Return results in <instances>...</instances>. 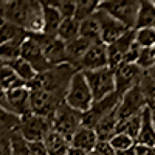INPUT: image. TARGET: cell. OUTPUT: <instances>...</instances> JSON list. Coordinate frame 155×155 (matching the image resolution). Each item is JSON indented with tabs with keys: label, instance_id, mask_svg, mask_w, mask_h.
<instances>
[{
	"label": "cell",
	"instance_id": "cell-1",
	"mask_svg": "<svg viewBox=\"0 0 155 155\" xmlns=\"http://www.w3.org/2000/svg\"><path fill=\"white\" fill-rule=\"evenodd\" d=\"M76 71H78V68H74L70 64H62V65L51 67L45 73L37 74L36 79L28 82L27 87L30 90L44 88L48 93L54 95L61 99H65L67 88H68L70 81H71V78L74 76Z\"/></svg>",
	"mask_w": 155,
	"mask_h": 155
},
{
	"label": "cell",
	"instance_id": "cell-2",
	"mask_svg": "<svg viewBox=\"0 0 155 155\" xmlns=\"http://www.w3.org/2000/svg\"><path fill=\"white\" fill-rule=\"evenodd\" d=\"M64 101H65L67 106H70L71 109L81 112V113H85V112H88L90 109H92L93 102H95V98H93L90 85L85 79L84 71L78 70L74 73V76L70 81V85L67 88L65 99Z\"/></svg>",
	"mask_w": 155,
	"mask_h": 155
},
{
	"label": "cell",
	"instance_id": "cell-3",
	"mask_svg": "<svg viewBox=\"0 0 155 155\" xmlns=\"http://www.w3.org/2000/svg\"><path fill=\"white\" fill-rule=\"evenodd\" d=\"M140 5L141 2L138 0H102L99 3V9L106 11L129 30H135Z\"/></svg>",
	"mask_w": 155,
	"mask_h": 155
},
{
	"label": "cell",
	"instance_id": "cell-4",
	"mask_svg": "<svg viewBox=\"0 0 155 155\" xmlns=\"http://www.w3.org/2000/svg\"><path fill=\"white\" fill-rule=\"evenodd\" d=\"M51 121H53V129L56 132H59L62 137H65L68 141H71L73 135L82 127V113L71 109L64 101L56 110Z\"/></svg>",
	"mask_w": 155,
	"mask_h": 155
},
{
	"label": "cell",
	"instance_id": "cell-5",
	"mask_svg": "<svg viewBox=\"0 0 155 155\" xmlns=\"http://www.w3.org/2000/svg\"><path fill=\"white\" fill-rule=\"evenodd\" d=\"M85 79L90 85V90L93 93L95 101H99L112 93L116 92V84H115V70L110 67L92 70V71H84Z\"/></svg>",
	"mask_w": 155,
	"mask_h": 155
},
{
	"label": "cell",
	"instance_id": "cell-6",
	"mask_svg": "<svg viewBox=\"0 0 155 155\" xmlns=\"http://www.w3.org/2000/svg\"><path fill=\"white\" fill-rule=\"evenodd\" d=\"M51 129H53V121L34 113H28L22 116L20 124H19V132L28 143L44 141Z\"/></svg>",
	"mask_w": 155,
	"mask_h": 155
},
{
	"label": "cell",
	"instance_id": "cell-7",
	"mask_svg": "<svg viewBox=\"0 0 155 155\" xmlns=\"http://www.w3.org/2000/svg\"><path fill=\"white\" fill-rule=\"evenodd\" d=\"M62 102H64V99L48 93L44 88L30 90V107H31V113H34V115L53 120L56 110L59 109Z\"/></svg>",
	"mask_w": 155,
	"mask_h": 155
},
{
	"label": "cell",
	"instance_id": "cell-8",
	"mask_svg": "<svg viewBox=\"0 0 155 155\" xmlns=\"http://www.w3.org/2000/svg\"><path fill=\"white\" fill-rule=\"evenodd\" d=\"M146 107V96L141 90L140 84L134 88H130L129 92H126L121 96L120 106H118V118L120 123L124 120H129L135 115H140Z\"/></svg>",
	"mask_w": 155,
	"mask_h": 155
},
{
	"label": "cell",
	"instance_id": "cell-9",
	"mask_svg": "<svg viewBox=\"0 0 155 155\" xmlns=\"http://www.w3.org/2000/svg\"><path fill=\"white\" fill-rule=\"evenodd\" d=\"M37 37L39 44L42 47L45 61L50 67H56L67 64V44L62 42L58 37H48L45 34H34Z\"/></svg>",
	"mask_w": 155,
	"mask_h": 155
},
{
	"label": "cell",
	"instance_id": "cell-10",
	"mask_svg": "<svg viewBox=\"0 0 155 155\" xmlns=\"http://www.w3.org/2000/svg\"><path fill=\"white\" fill-rule=\"evenodd\" d=\"M143 74L144 71L137 64H121V65H118L115 68L116 93H120L123 96L130 88L137 87L143 79Z\"/></svg>",
	"mask_w": 155,
	"mask_h": 155
},
{
	"label": "cell",
	"instance_id": "cell-11",
	"mask_svg": "<svg viewBox=\"0 0 155 155\" xmlns=\"http://www.w3.org/2000/svg\"><path fill=\"white\" fill-rule=\"evenodd\" d=\"M95 17L98 19L99 28H101V42L106 44V45H110V44L116 42L121 36H124L129 31L127 27H124L121 22L113 19L112 16H109L107 12L102 11V9L96 11Z\"/></svg>",
	"mask_w": 155,
	"mask_h": 155
},
{
	"label": "cell",
	"instance_id": "cell-12",
	"mask_svg": "<svg viewBox=\"0 0 155 155\" xmlns=\"http://www.w3.org/2000/svg\"><path fill=\"white\" fill-rule=\"evenodd\" d=\"M20 58H23L27 62H30L39 74L45 73L47 70L51 68L48 65V62L45 61L42 47H41V44H39L37 37L34 34H28V37L23 41V44H22V56Z\"/></svg>",
	"mask_w": 155,
	"mask_h": 155
},
{
	"label": "cell",
	"instance_id": "cell-13",
	"mask_svg": "<svg viewBox=\"0 0 155 155\" xmlns=\"http://www.w3.org/2000/svg\"><path fill=\"white\" fill-rule=\"evenodd\" d=\"M135 30H129L124 36H121L116 42L107 45L109 51V67L115 70L118 65L124 62V58L130 51V48L135 45Z\"/></svg>",
	"mask_w": 155,
	"mask_h": 155
},
{
	"label": "cell",
	"instance_id": "cell-14",
	"mask_svg": "<svg viewBox=\"0 0 155 155\" xmlns=\"http://www.w3.org/2000/svg\"><path fill=\"white\" fill-rule=\"evenodd\" d=\"M109 67V51L107 45L102 42L92 44V47L88 48L85 53L84 59L79 64L81 71H92V70H99Z\"/></svg>",
	"mask_w": 155,
	"mask_h": 155
},
{
	"label": "cell",
	"instance_id": "cell-15",
	"mask_svg": "<svg viewBox=\"0 0 155 155\" xmlns=\"http://www.w3.org/2000/svg\"><path fill=\"white\" fill-rule=\"evenodd\" d=\"M6 98H8V107L9 112H12L14 115H17L19 118L31 113V107H30V88L25 85L16 90L6 92Z\"/></svg>",
	"mask_w": 155,
	"mask_h": 155
},
{
	"label": "cell",
	"instance_id": "cell-16",
	"mask_svg": "<svg viewBox=\"0 0 155 155\" xmlns=\"http://www.w3.org/2000/svg\"><path fill=\"white\" fill-rule=\"evenodd\" d=\"M23 30L28 34H42L44 33V6L42 2H28L27 22Z\"/></svg>",
	"mask_w": 155,
	"mask_h": 155
},
{
	"label": "cell",
	"instance_id": "cell-17",
	"mask_svg": "<svg viewBox=\"0 0 155 155\" xmlns=\"http://www.w3.org/2000/svg\"><path fill=\"white\" fill-rule=\"evenodd\" d=\"M98 143H99V140H98V135H96V132H95V129L84 127V126L73 135V138H71V141H70L71 147L79 149V150H82V152H85V153L93 152Z\"/></svg>",
	"mask_w": 155,
	"mask_h": 155
},
{
	"label": "cell",
	"instance_id": "cell-18",
	"mask_svg": "<svg viewBox=\"0 0 155 155\" xmlns=\"http://www.w3.org/2000/svg\"><path fill=\"white\" fill-rule=\"evenodd\" d=\"M44 6V33L48 37H56L61 23L64 22L59 9L51 2H42Z\"/></svg>",
	"mask_w": 155,
	"mask_h": 155
},
{
	"label": "cell",
	"instance_id": "cell-19",
	"mask_svg": "<svg viewBox=\"0 0 155 155\" xmlns=\"http://www.w3.org/2000/svg\"><path fill=\"white\" fill-rule=\"evenodd\" d=\"M27 12H28V2L14 0V2H6L3 17L6 22L23 28L25 22H27Z\"/></svg>",
	"mask_w": 155,
	"mask_h": 155
},
{
	"label": "cell",
	"instance_id": "cell-20",
	"mask_svg": "<svg viewBox=\"0 0 155 155\" xmlns=\"http://www.w3.org/2000/svg\"><path fill=\"white\" fill-rule=\"evenodd\" d=\"M90 47H92V42H88L87 39H84L81 36L73 39L71 42H68L65 47L67 48V64H70V65L79 70V64L84 59V56Z\"/></svg>",
	"mask_w": 155,
	"mask_h": 155
},
{
	"label": "cell",
	"instance_id": "cell-21",
	"mask_svg": "<svg viewBox=\"0 0 155 155\" xmlns=\"http://www.w3.org/2000/svg\"><path fill=\"white\" fill-rule=\"evenodd\" d=\"M137 143L155 149V126H153L150 110L147 106L141 112V129H140V134L137 138Z\"/></svg>",
	"mask_w": 155,
	"mask_h": 155
},
{
	"label": "cell",
	"instance_id": "cell-22",
	"mask_svg": "<svg viewBox=\"0 0 155 155\" xmlns=\"http://www.w3.org/2000/svg\"><path fill=\"white\" fill-rule=\"evenodd\" d=\"M118 124H120V118H118V109H116L115 112L107 115L106 118H102L95 126V132L98 135V140L99 141H110L112 137L118 130Z\"/></svg>",
	"mask_w": 155,
	"mask_h": 155
},
{
	"label": "cell",
	"instance_id": "cell-23",
	"mask_svg": "<svg viewBox=\"0 0 155 155\" xmlns=\"http://www.w3.org/2000/svg\"><path fill=\"white\" fill-rule=\"evenodd\" d=\"M44 144L48 150V155H67L71 147L70 141L65 137H62L59 132H56L54 129H51L48 132V135L44 140Z\"/></svg>",
	"mask_w": 155,
	"mask_h": 155
},
{
	"label": "cell",
	"instance_id": "cell-24",
	"mask_svg": "<svg viewBox=\"0 0 155 155\" xmlns=\"http://www.w3.org/2000/svg\"><path fill=\"white\" fill-rule=\"evenodd\" d=\"M143 28L155 30V2L143 0L140 5V12H138L135 30H143Z\"/></svg>",
	"mask_w": 155,
	"mask_h": 155
},
{
	"label": "cell",
	"instance_id": "cell-25",
	"mask_svg": "<svg viewBox=\"0 0 155 155\" xmlns=\"http://www.w3.org/2000/svg\"><path fill=\"white\" fill-rule=\"evenodd\" d=\"M19 124H20V118L17 115L0 107V140L9 138L19 129Z\"/></svg>",
	"mask_w": 155,
	"mask_h": 155
},
{
	"label": "cell",
	"instance_id": "cell-26",
	"mask_svg": "<svg viewBox=\"0 0 155 155\" xmlns=\"http://www.w3.org/2000/svg\"><path fill=\"white\" fill-rule=\"evenodd\" d=\"M0 85L3 87L5 92H11V90H16V88H20V87H25V84L19 74L12 70L9 65H5L0 68Z\"/></svg>",
	"mask_w": 155,
	"mask_h": 155
},
{
	"label": "cell",
	"instance_id": "cell-27",
	"mask_svg": "<svg viewBox=\"0 0 155 155\" xmlns=\"http://www.w3.org/2000/svg\"><path fill=\"white\" fill-rule=\"evenodd\" d=\"M6 65H9L12 70H14L17 74H19V78L25 82V84H28V82H31V81H34L36 78H37V71L34 70V67L31 65L30 62H27L23 58H19V59H14V61H11V62H8Z\"/></svg>",
	"mask_w": 155,
	"mask_h": 155
},
{
	"label": "cell",
	"instance_id": "cell-28",
	"mask_svg": "<svg viewBox=\"0 0 155 155\" xmlns=\"http://www.w3.org/2000/svg\"><path fill=\"white\" fill-rule=\"evenodd\" d=\"M79 36L87 39L88 42L96 44L101 42V28H99V23L98 19L93 16L84 22H81V28H79Z\"/></svg>",
	"mask_w": 155,
	"mask_h": 155
},
{
	"label": "cell",
	"instance_id": "cell-29",
	"mask_svg": "<svg viewBox=\"0 0 155 155\" xmlns=\"http://www.w3.org/2000/svg\"><path fill=\"white\" fill-rule=\"evenodd\" d=\"M79 28H81V22H78L76 19H64L56 37L61 39L62 42L68 44L73 39L79 37Z\"/></svg>",
	"mask_w": 155,
	"mask_h": 155
},
{
	"label": "cell",
	"instance_id": "cell-30",
	"mask_svg": "<svg viewBox=\"0 0 155 155\" xmlns=\"http://www.w3.org/2000/svg\"><path fill=\"white\" fill-rule=\"evenodd\" d=\"M27 37H28V33L23 28L17 27V25H12L9 22H5V25L0 28V45L12 42V41H23Z\"/></svg>",
	"mask_w": 155,
	"mask_h": 155
},
{
	"label": "cell",
	"instance_id": "cell-31",
	"mask_svg": "<svg viewBox=\"0 0 155 155\" xmlns=\"http://www.w3.org/2000/svg\"><path fill=\"white\" fill-rule=\"evenodd\" d=\"M99 3H101L99 0H78L74 19L78 22H84L90 17H93L96 11L99 9Z\"/></svg>",
	"mask_w": 155,
	"mask_h": 155
},
{
	"label": "cell",
	"instance_id": "cell-32",
	"mask_svg": "<svg viewBox=\"0 0 155 155\" xmlns=\"http://www.w3.org/2000/svg\"><path fill=\"white\" fill-rule=\"evenodd\" d=\"M23 41H12V42L0 45V59H2L5 64L14 61V59H19L22 56V44H23Z\"/></svg>",
	"mask_w": 155,
	"mask_h": 155
},
{
	"label": "cell",
	"instance_id": "cell-33",
	"mask_svg": "<svg viewBox=\"0 0 155 155\" xmlns=\"http://www.w3.org/2000/svg\"><path fill=\"white\" fill-rule=\"evenodd\" d=\"M9 155H30V144L19 129L9 137Z\"/></svg>",
	"mask_w": 155,
	"mask_h": 155
},
{
	"label": "cell",
	"instance_id": "cell-34",
	"mask_svg": "<svg viewBox=\"0 0 155 155\" xmlns=\"http://www.w3.org/2000/svg\"><path fill=\"white\" fill-rule=\"evenodd\" d=\"M140 129H141V113L140 115H135L132 116V118L129 120H124L118 124V130H116V134L118 132H123L129 137H132L135 141L138 138V134H140Z\"/></svg>",
	"mask_w": 155,
	"mask_h": 155
},
{
	"label": "cell",
	"instance_id": "cell-35",
	"mask_svg": "<svg viewBox=\"0 0 155 155\" xmlns=\"http://www.w3.org/2000/svg\"><path fill=\"white\" fill-rule=\"evenodd\" d=\"M109 143L116 152H126V150L134 149V146L137 144V141L132 137H129V135H126L123 132H118V134H115L112 137V140L109 141Z\"/></svg>",
	"mask_w": 155,
	"mask_h": 155
},
{
	"label": "cell",
	"instance_id": "cell-36",
	"mask_svg": "<svg viewBox=\"0 0 155 155\" xmlns=\"http://www.w3.org/2000/svg\"><path fill=\"white\" fill-rule=\"evenodd\" d=\"M135 42L140 48H152L155 47V30L152 28H143L135 30Z\"/></svg>",
	"mask_w": 155,
	"mask_h": 155
},
{
	"label": "cell",
	"instance_id": "cell-37",
	"mask_svg": "<svg viewBox=\"0 0 155 155\" xmlns=\"http://www.w3.org/2000/svg\"><path fill=\"white\" fill-rule=\"evenodd\" d=\"M137 65L143 71H147V70L155 67V47H152V48H141L138 61H137Z\"/></svg>",
	"mask_w": 155,
	"mask_h": 155
},
{
	"label": "cell",
	"instance_id": "cell-38",
	"mask_svg": "<svg viewBox=\"0 0 155 155\" xmlns=\"http://www.w3.org/2000/svg\"><path fill=\"white\" fill-rule=\"evenodd\" d=\"M51 3L59 9L62 19H74L78 0H58V2H53V0H51Z\"/></svg>",
	"mask_w": 155,
	"mask_h": 155
},
{
	"label": "cell",
	"instance_id": "cell-39",
	"mask_svg": "<svg viewBox=\"0 0 155 155\" xmlns=\"http://www.w3.org/2000/svg\"><path fill=\"white\" fill-rule=\"evenodd\" d=\"M93 152L95 155H116V150L110 146L109 141H99Z\"/></svg>",
	"mask_w": 155,
	"mask_h": 155
},
{
	"label": "cell",
	"instance_id": "cell-40",
	"mask_svg": "<svg viewBox=\"0 0 155 155\" xmlns=\"http://www.w3.org/2000/svg\"><path fill=\"white\" fill-rule=\"evenodd\" d=\"M28 144H30V155H48L44 141H33Z\"/></svg>",
	"mask_w": 155,
	"mask_h": 155
},
{
	"label": "cell",
	"instance_id": "cell-41",
	"mask_svg": "<svg viewBox=\"0 0 155 155\" xmlns=\"http://www.w3.org/2000/svg\"><path fill=\"white\" fill-rule=\"evenodd\" d=\"M132 152H134V155H155V149H153V147L140 144V143H137V144L134 146Z\"/></svg>",
	"mask_w": 155,
	"mask_h": 155
},
{
	"label": "cell",
	"instance_id": "cell-42",
	"mask_svg": "<svg viewBox=\"0 0 155 155\" xmlns=\"http://www.w3.org/2000/svg\"><path fill=\"white\" fill-rule=\"evenodd\" d=\"M0 107L2 109H6V110H9V107H8V98H6V92L3 90V87L0 85ZM12 113V112H11Z\"/></svg>",
	"mask_w": 155,
	"mask_h": 155
},
{
	"label": "cell",
	"instance_id": "cell-43",
	"mask_svg": "<svg viewBox=\"0 0 155 155\" xmlns=\"http://www.w3.org/2000/svg\"><path fill=\"white\" fill-rule=\"evenodd\" d=\"M67 155H87L85 152H82V150H79V149H74V147H70V150H68V153Z\"/></svg>",
	"mask_w": 155,
	"mask_h": 155
},
{
	"label": "cell",
	"instance_id": "cell-44",
	"mask_svg": "<svg viewBox=\"0 0 155 155\" xmlns=\"http://www.w3.org/2000/svg\"><path fill=\"white\" fill-rule=\"evenodd\" d=\"M5 6H6V2H5V0H2V2H0V17H3Z\"/></svg>",
	"mask_w": 155,
	"mask_h": 155
},
{
	"label": "cell",
	"instance_id": "cell-45",
	"mask_svg": "<svg viewBox=\"0 0 155 155\" xmlns=\"http://www.w3.org/2000/svg\"><path fill=\"white\" fill-rule=\"evenodd\" d=\"M116 155H134V152L130 149V150H126V152H116Z\"/></svg>",
	"mask_w": 155,
	"mask_h": 155
},
{
	"label": "cell",
	"instance_id": "cell-46",
	"mask_svg": "<svg viewBox=\"0 0 155 155\" xmlns=\"http://www.w3.org/2000/svg\"><path fill=\"white\" fill-rule=\"evenodd\" d=\"M3 65H5V62H3V61H2V59H0V68H2V67H3Z\"/></svg>",
	"mask_w": 155,
	"mask_h": 155
},
{
	"label": "cell",
	"instance_id": "cell-47",
	"mask_svg": "<svg viewBox=\"0 0 155 155\" xmlns=\"http://www.w3.org/2000/svg\"><path fill=\"white\" fill-rule=\"evenodd\" d=\"M87 155H95V152H90V153H87Z\"/></svg>",
	"mask_w": 155,
	"mask_h": 155
}]
</instances>
